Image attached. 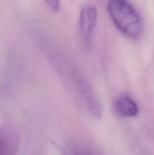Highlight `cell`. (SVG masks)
Here are the masks:
<instances>
[{
    "label": "cell",
    "instance_id": "1",
    "mask_svg": "<svg viewBox=\"0 0 154 155\" xmlns=\"http://www.w3.org/2000/svg\"><path fill=\"white\" fill-rule=\"evenodd\" d=\"M108 13L115 25L132 39L140 37L143 30L141 18L134 6L124 0H113L107 5Z\"/></svg>",
    "mask_w": 154,
    "mask_h": 155
},
{
    "label": "cell",
    "instance_id": "2",
    "mask_svg": "<svg viewBox=\"0 0 154 155\" xmlns=\"http://www.w3.org/2000/svg\"><path fill=\"white\" fill-rule=\"evenodd\" d=\"M98 18V11L92 5L82 6L79 15V30L82 42L85 47L90 46Z\"/></svg>",
    "mask_w": 154,
    "mask_h": 155
},
{
    "label": "cell",
    "instance_id": "3",
    "mask_svg": "<svg viewBox=\"0 0 154 155\" xmlns=\"http://www.w3.org/2000/svg\"><path fill=\"white\" fill-rule=\"evenodd\" d=\"M115 108L124 117H133L138 114L139 107L133 98L127 95L119 97L115 102Z\"/></svg>",
    "mask_w": 154,
    "mask_h": 155
},
{
    "label": "cell",
    "instance_id": "4",
    "mask_svg": "<svg viewBox=\"0 0 154 155\" xmlns=\"http://www.w3.org/2000/svg\"><path fill=\"white\" fill-rule=\"evenodd\" d=\"M18 146V139L10 130H0V155H14Z\"/></svg>",
    "mask_w": 154,
    "mask_h": 155
},
{
    "label": "cell",
    "instance_id": "5",
    "mask_svg": "<svg viewBox=\"0 0 154 155\" xmlns=\"http://www.w3.org/2000/svg\"><path fill=\"white\" fill-rule=\"evenodd\" d=\"M46 4L48 5V7L54 12H57L60 8V2L58 1H48Z\"/></svg>",
    "mask_w": 154,
    "mask_h": 155
},
{
    "label": "cell",
    "instance_id": "6",
    "mask_svg": "<svg viewBox=\"0 0 154 155\" xmlns=\"http://www.w3.org/2000/svg\"><path fill=\"white\" fill-rule=\"evenodd\" d=\"M77 155H91L90 154H88V153H80V154H77Z\"/></svg>",
    "mask_w": 154,
    "mask_h": 155
}]
</instances>
